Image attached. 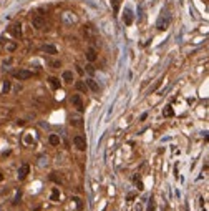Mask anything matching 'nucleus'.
<instances>
[{
    "instance_id": "nucleus-13",
    "label": "nucleus",
    "mask_w": 209,
    "mask_h": 211,
    "mask_svg": "<svg viewBox=\"0 0 209 211\" xmlns=\"http://www.w3.org/2000/svg\"><path fill=\"white\" fill-rule=\"evenodd\" d=\"M48 81H50V85L53 87V88H60V85H62V83H60V80H58V78H55V76H50V80H48Z\"/></svg>"
},
{
    "instance_id": "nucleus-19",
    "label": "nucleus",
    "mask_w": 209,
    "mask_h": 211,
    "mask_svg": "<svg viewBox=\"0 0 209 211\" xmlns=\"http://www.w3.org/2000/svg\"><path fill=\"white\" fill-rule=\"evenodd\" d=\"M120 2H121V0H111V5H113L115 13H118V10H120Z\"/></svg>"
},
{
    "instance_id": "nucleus-1",
    "label": "nucleus",
    "mask_w": 209,
    "mask_h": 211,
    "mask_svg": "<svg viewBox=\"0 0 209 211\" xmlns=\"http://www.w3.org/2000/svg\"><path fill=\"white\" fill-rule=\"evenodd\" d=\"M73 143H75L76 150H80V151H85V150H86V140H85V136L76 135L75 138H73Z\"/></svg>"
},
{
    "instance_id": "nucleus-3",
    "label": "nucleus",
    "mask_w": 209,
    "mask_h": 211,
    "mask_svg": "<svg viewBox=\"0 0 209 211\" xmlns=\"http://www.w3.org/2000/svg\"><path fill=\"white\" fill-rule=\"evenodd\" d=\"M28 171H30V166L27 165V163H23V165L20 166V168H18V180H25L27 178V175H28Z\"/></svg>"
},
{
    "instance_id": "nucleus-17",
    "label": "nucleus",
    "mask_w": 209,
    "mask_h": 211,
    "mask_svg": "<svg viewBox=\"0 0 209 211\" xmlns=\"http://www.w3.org/2000/svg\"><path fill=\"white\" fill-rule=\"evenodd\" d=\"M10 92V81H4V85H2V93H9Z\"/></svg>"
},
{
    "instance_id": "nucleus-5",
    "label": "nucleus",
    "mask_w": 209,
    "mask_h": 211,
    "mask_svg": "<svg viewBox=\"0 0 209 211\" xmlns=\"http://www.w3.org/2000/svg\"><path fill=\"white\" fill-rule=\"evenodd\" d=\"M42 52H45V53H50V55H57V53H58L57 47H53V45H42Z\"/></svg>"
},
{
    "instance_id": "nucleus-10",
    "label": "nucleus",
    "mask_w": 209,
    "mask_h": 211,
    "mask_svg": "<svg viewBox=\"0 0 209 211\" xmlns=\"http://www.w3.org/2000/svg\"><path fill=\"white\" fill-rule=\"evenodd\" d=\"M76 90H78V92H81V93H86L88 87H86V83H85V81H76Z\"/></svg>"
},
{
    "instance_id": "nucleus-12",
    "label": "nucleus",
    "mask_w": 209,
    "mask_h": 211,
    "mask_svg": "<svg viewBox=\"0 0 209 211\" xmlns=\"http://www.w3.org/2000/svg\"><path fill=\"white\" fill-rule=\"evenodd\" d=\"M50 199H52V201H58V199H60V191H58V188H53Z\"/></svg>"
},
{
    "instance_id": "nucleus-6",
    "label": "nucleus",
    "mask_w": 209,
    "mask_h": 211,
    "mask_svg": "<svg viewBox=\"0 0 209 211\" xmlns=\"http://www.w3.org/2000/svg\"><path fill=\"white\" fill-rule=\"evenodd\" d=\"M123 20H125L126 25H131V23H133V13H131L130 9H125V17H123Z\"/></svg>"
},
{
    "instance_id": "nucleus-8",
    "label": "nucleus",
    "mask_w": 209,
    "mask_h": 211,
    "mask_svg": "<svg viewBox=\"0 0 209 211\" xmlns=\"http://www.w3.org/2000/svg\"><path fill=\"white\" fill-rule=\"evenodd\" d=\"M86 58H88V62H95V60H96V50H95V48H88Z\"/></svg>"
},
{
    "instance_id": "nucleus-2",
    "label": "nucleus",
    "mask_w": 209,
    "mask_h": 211,
    "mask_svg": "<svg viewBox=\"0 0 209 211\" xmlns=\"http://www.w3.org/2000/svg\"><path fill=\"white\" fill-rule=\"evenodd\" d=\"M13 76H15L17 80H28L30 76H32V72H30V70H18V72L13 73Z\"/></svg>"
},
{
    "instance_id": "nucleus-4",
    "label": "nucleus",
    "mask_w": 209,
    "mask_h": 211,
    "mask_svg": "<svg viewBox=\"0 0 209 211\" xmlns=\"http://www.w3.org/2000/svg\"><path fill=\"white\" fill-rule=\"evenodd\" d=\"M71 103L78 108V111H83V101H81V97H80V95H73V97H71Z\"/></svg>"
},
{
    "instance_id": "nucleus-23",
    "label": "nucleus",
    "mask_w": 209,
    "mask_h": 211,
    "mask_svg": "<svg viewBox=\"0 0 209 211\" xmlns=\"http://www.w3.org/2000/svg\"><path fill=\"white\" fill-rule=\"evenodd\" d=\"M2 180H4V176H2V173H0V181H2Z\"/></svg>"
},
{
    "instance_id": "nucleus-21",
    "label": "nucleus",
    "mask_w": 209,
    "mask_h": 211,
    "mask_svg": "<svg viewBox=\"0 0 209 211\" xmlns=\"http://www.w3.org/2000/svg\"><path fill=\"white\" fill-rule=\"evenodd\" d=\"M52 67H53V68H58V67H62V63H60V62H52Z\"/></svg>"
},
{
    "instance_id": "nucleus-11",
    "label": "nucleus",
    "mask_w": 209,
    "mask_h": 211,
    "mask_svg": "<svg viewBox=\"0 0 209 211\" xmlns=\"http://www.w3.org/2000/svg\"><path fill=\"white\" fill-rule=\"evenodd\" d=\"M86 87H90L93 92H98V90H100V87H98V83H96L95 80H86Z\"/></svg>"
},
{
    "instance_id": "nucleus-7",
    "label": "nucleus",
    "mask_w": 209,
    "mask_h": 211,
    "mask_svg": "<svg viewBox=\"0 0 209 211\" xmlns=\"http://www.w3.org/2000/svg\"><path fill=\"white\" fill-rule=\"evenodd\" d=\"M32 23H33L35 28H43V25H45V22H43L42 17H35L33 20H32Z\"/></svg>"
},
{
    "instance_id": "nucleus-14",
    "label": "nucleus",
    "mask_w": 209,
    "mask_h": 211,
    "mask_svg": "<svg viewBox=\"0 0 209 211\" xmlns=\"http://www.w3.org/2000/svg\"><path fill=\"white\" fill-rule=\"evenodd\" d=\"M168 23H169V18H166V20H164V18H161V20H159V23H158V28L159 30H164L168 27Z\"/></svg>"
},
{
    "instance_id": "nucleus-20",
    "label": "nucleus",
    "mask_w": 209,
    "mask_h": 211,
    "mask_svg": "<svg viewBox=\"0 0 209 211\" xmlns=\"http://www.w3.org/2000/svg\"><path fill=\"white\" fill-rule=\"evenodd\" d=\"M52 180H53V181H58V183H62V178H60V175L58 173H52Z\"/></svg>"
},
{
    "instance_id": "nucleus-9",
    "label": "nucleus",
    "mask_w": 209,
    "mask_h": 211,
    "mask_svg": "<svg viewBox=\"0 0 209 211\" xmlns=\"http://www.w3.org/2000/svg\"><path fill=\"white\" fill-rule=\"evenodd\" d=\"M63 80L67 81V83H71V81H73V73H71L70 70L63 72Z\"/></svg>"
},
{
    "instance_id": "nucleus-24",
    "label": "nucleus",
    "mask_w": 209,
    "mask_h": 211,
    "mask_svg": "<svg viewBox=\"0 0 209 211\" xmlns=\"http://www.w3.org/2000/svg\"><path fill=\"white\" fill-rule=\"evenodd\" d=\"M204 211H206V210H204Z\"/></svg>"
},
{
    "instance_id": "nucleus-18",
    "label": "nucleus",
    "mask_w": 209,
    "mask_h": 211,
    "mask_svg": "<svg viewBox=\"0 0 209 211\" xmlns=\"http://www.w3.org/2000/svg\"><path fill=\"white\" fill-rule=\"evenodd\" d=\"M12 28H13V33H15V35H18V37L22 35V30H20L22 27H20V23H15V25H13Z\"/></svg>"
},
{
    "instance_id": "nucleus-15",
    "label": "nucleus",
    "mask_w": 209,
    "mask_h": 211,
    "mask_svg": "<svg viewBox=\"0 0 209 211\" xmlns=\"http://www.w3.org/2000/svg\"><path fill=\"white\" fill-rule=\"evenodd\" d=\"M58 143H60V136H58V135H50V145L57 146Z\"/></svg>"
},
{
    "instance_id": "nucleus-22",
    "label": "nucleus",
    "mask_w": 209,
    "mask_h": 211,
    "mask_svg": "<svg viewBox=\"0 0 209 211\" xmlns=\"http://www.w3.org/2000/svg\"><path fill=\"white\" fill-rule=\"evenodd\" d=\"M9 50H15V43H10V45H9Z\"/></svg>"
},
{
    "instance_id": "nucleus-16",
    "label": "nucleus",
    "mask_w": 209,
    "mask_h": 211,
    "mask_svg": "<svg viewBox=\"0 0 209 211\" xmlns=\"http://www.w3.org/2000/svg\"><path fill=\"white\" fill-rule=\"evenodd\" d=\"M163 115L166 116V118H169V116H173V115H174V111H173L171 106H166V108L163 110Z\"/></svg>"
}]
</instances>
